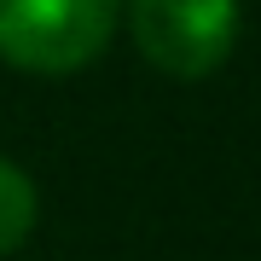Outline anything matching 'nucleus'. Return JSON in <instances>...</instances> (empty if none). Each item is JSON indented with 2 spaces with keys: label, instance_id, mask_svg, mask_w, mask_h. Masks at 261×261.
I'll return each mask as SVG.
<instances>
[{
  "label": "nucleus",
  "instance_id": "1",
  "mask_svg": "<svg viewBox=\"0 0 261 261\" xmlns=\"http://www.w3.org/2000/svg\"><path fill=\"white\" fill-rule=\"evenodd\" d=\"M122 0H0V58L23 75H75L111 47Z\"/></svg>",
  "mask_w": 261,
  "mask_h": 261
},
{
  "label": "nucleus",
  "instance_id": "3",
  "mask_svg": "<svg viewBox=\"0 0 261 261\" xmlns=\"http://www.w3.org/2000/svg\"><path fill=\"white\" fill-rule=\"evenodd\" d=\"M35 215H41L35 180H29L12 157H0V255L23 250V238L35 232Z\"/></svg>",
  "mask_w": 261,
  "mask_h": 261
},
{
  "label": "nucleus",
  "instance_id": "2",
  "mask_svg": "<svg viewBox=\"0 0 261 261\" xmlns=\"http://www.w3.org/2000/svg\"><path fill=\"white\" fill-rule=\"evenodd\" d=\"M128 35L151 70L203 82L238 47V0H128Z\"/></svg>",
  "mask_w": 261,
  "mask_h": 261
}]
</instances>
